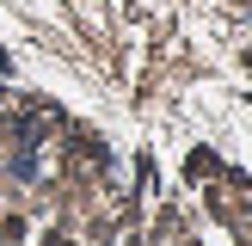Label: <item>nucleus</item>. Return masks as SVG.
Returning <instances> with one entry per match:
<instances>
[{"label":"nucleus","instance_id":"obj_1","mask_svg":"<svg viewBox=\"0 0 252 246\" xmlns=\"http://www.w3.org/2000/svg\"><path fill=\"white\" fill-rule=\"evenodd\" d=\"M0 246H252V0H0Z\"/></svg>","mask_w":252,"mask_h":246}]
</instances>
